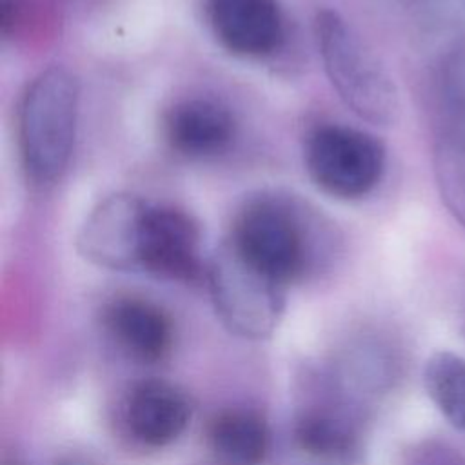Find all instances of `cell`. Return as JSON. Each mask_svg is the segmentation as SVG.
I'll return each mask as SVG.
<instances>
[{"instance_id": "cell-8", "label": "cell", "mask_w": 465, "mask_h": 465, "mask_svg": "<svg viewBox=\"0 0 465 465\" xmlns=\"http://www.w3.org/2000/svg\"><path fill=\"white\" fill-rule=\"evenodd\" d=\"M209 27L218 44L240 58H267L285 42L278 0H205Z\"/></svg>"}, {"instance_id": "cell-10", "label": "cell", "mask_w": 465, "mask_h": 465, "mask_svg": "<svg viewBox=\"0 0 465 465\" xmlns=\"http://www.w3.org/2000/svg\"><path fill=\"white\" fill-rule=\"evenodd\" d=\"M162 133L173 153L207 160L225 153L236 134L232 113L216 100L193 96L174 102L163 114Z\"/></svg>"}, {"instance_id": "cell-15", "label": "cell", "mask_w": 465, "mask_h": 465, "mask_svg": "<svg viewBox=\"0 0 465 465\" xmlns=\"http://www.w3.org/2000/svg\"><path fill=\"white\" fill-rule=\"evenodd\" d=\"M432 171L441 202L465 229V138L443 136L432 151Z\"/></svg>"}, {"instance_id": "cell-4", "label": "cell", "mask_w": 465, "mask_h": 465, "mask_svg": "<svg viewBox=\"0 0 465 465\" xmlns=\"http://www.w3.org/2000/svg\"><path fill=\"white\" fill-rule=\"evenodd\" d=\"M205 282L216 316L243 340H265L285 311V285L245 260L223 240L207 263Z\"/></svg>"}, {"instance_id": "cell-1", "label": "cell", "mask_w": 465, "mask_h": 465, "mask_svg": "<svg viewBox=\"0 0 465 465\" xmlns=\"http://www.w3.org/2000/svg\"><path fill=\"white\" fill-rule=\"evenodd\" d=\"M323 220L280 193H260L238 209L225 238L245 260L289 285L314 267L327 236Z\"/></svg>"}, {"instance_id": "cell-6", "label": "cell", "mask_w": 465, "mask_h": 465, "mask_svg": "<svg viewBox=\"0 0 465 465\" xmlns=\"http://www.w3.org/2000/svg\"><path fill=\"white\" fill-rule=\"evenodd\" d=\"M149 202L131 193H113L100 200L76 234V251L96 267L140 271Z\"/></svg>"}, {"instance_id": "cell-5", "label": "cell", "mask_w": 465, "mask_h": 465, "mask_svg": "<svg viewBox=\"0 0 465 465\" xmlns=\"http://www.w3.org/2000/svg\"><path fill=\"white\" fill-rule=\"evenodd\" d=\"M303 162L309 178L322 193L352 202L365 198L380 185L387 151L367 131L325 124L309 133Z\"/></svg>"}, {"instance_id": "cell-12", "label": "cell", "mask_w": 465, "mask_h": 465, "mask_svg": "<svg viewBox=\"0 0 465 465\" xmlns=\"http://www.w3.org/2000/svg\"><path fill=\"white\" fill-rule=\"evenodd\" d=\"M296 445L323 461L351 465L360 460L361 434L358 423L340 407L303 409L292 425Z\"/></svg>"}, {"instance_id": "cell-18", "label": "cell", "mask_w": 465, "mask_h": 465, "mask_svg": "<svg viewBox=\"0 0 465 465\" xmlns=\"http://www.w3.org/2000/svg\"><path fill=\"white\" fill-rule=\"evenodd\" d=\"M53 465H96L94 461H91L87 456L78 454V452H67L62 454L60 458L54 460Z\"/></svg>"}, {"instance_id": "cell-19", "label": "cell", "mask_w": 465, "mask_h": 465, "mask_svg": "<svg viewBox=\"0 0 465 465\" xmlns=\"http://www.w3.org/2000/svg\"><path fill=\"white\" fill-rule=\"evenodd\" d=\"M4 465H22V463H18V461H5Z\"/></svg>"}, {"instance_id": "cell-7", "label": "cell", "mask_w": 465, "mask_h": 465, "mask_svg": "<svg viewBox=\"0 0 465 465\" xmlns=\"http://www.w3.org/2000/svg\"><path fill=\"white\" fill-rule=\"evenodd\" d=\"M200 225L174 205L149 203L140 271L162 280L200 283L207 265L200 258Z\"/></svg>"}, {"instance_id": "cell-11", "label": "cell", "mask_w": 465, "mask_h": 465, "mask_svg": "<svg viewBox=\"0 0 465 465\" xmlns=\"http://www.w3.org/2000/svg\"><path fill=\"white\" fill-rule=\"evenodd\" d=\"M102 323L114 343L140 363L167 358L174 341L173 322L156 303L138 296H116L102 309Z\"/></svg>"}, {"instance_id": "cell-2", "label": "cell", "mask_w": 465, "mask_h": 465, "mask_svg": "<svg viewBox=\"0 0 465 465\" xmlns=\"http://www.w3.org/2000/svg\"><path fill=\"white\" fill-rule=\"evenodd\" d=\"M80 84L62 65L40 71L27 85L18 111V149L27 180L53 185L65 173L76 140Z\"/></svg>"}, {"instance_id": "cell-16", "label": "cell", "mask_w": 465, "mask_h": 465, "mask_svg": "<svg viewBox=\"0 0 465 465\" xmlns=\"http://www.w3.org/2000/svg\"><path fill=\"white\" fill-rule=\"evenodd\" d=\"M441 93L454 111L465 114V35L456 40L443 60Z\"/></svg>"}, {"instance_id": "cell-3", "label": "cell", "mask_w": 465, "mask_h": 465, "mask_svg": "<svg viewBox=\"0 0 465 465\" xmlns=\"http://www.w3.org/2000/svg\"><path fill=\"white\" fill-rule=\"evenodd\" d=\"M314 38L323 71L340 100L361 120L391 125L400 113L396 84L352 25L334 9L314 16Z\"/></svg>"}, {"instance_id": "cell-13", "label": "cell", "mask_w": 465, "mask_h": 465, "mask_svg": "<svg viewBox=\"0 0 465 465\" xmlns=\"http://www.w3.org/2000/svg\"><path fill=\"white\" fill-rule=\"evenodd\" d=\"M207 443L223 465H260L269 452L271 432L258 412L227 409L211 418Z\"/></svg>"}, {"instance_id": "cell-9", "label": "cell", "mask_w": 465, "mask_h": 465, "mask_svg": "<svg viewBox=\"0 0 465 465\" xmlns=\"http://www.w3.org/2000/svg\"><path fill=\"white\" fill-rule=\"evenodd\" d=\"M193 416L189 396L165 380L134 383L122 401V421L127 434L140 445L162 449L176 441Z\"/></svg>"}, {"instance_id": "cell-17", "label": "cell", "mask_w": 465, "mask_h": 465, "mask_svg": "<svg viewBox=\"0 0 465 465\" xmlns=\"http://www.w3.org/2000/svg\"><path fill=\"white\" fill-rule=\"evenodd\" d=\"M409 465H463L460 458L443 447L421 449Z\"/></svg>"}, {"instance_id": "cell-14", "label": "cell", "mask_w": 465, "mask_h": 465, "mask_svg": "<svg viewBox=\"0 0 465 465\" xmlns=\"http://www.w3.org/2000/svg\"><path fill=\"white\" fill-rule=\"evenodd\" d=\"M423 381L438 411L465 430V358L447 351L432 354L425 363Z\"/></svg>"}]
</instances>
